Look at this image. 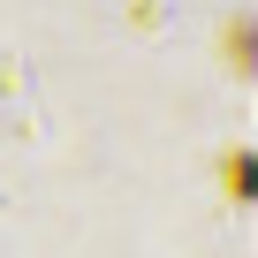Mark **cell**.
<instances>
[{"mask_svg":"<svg viewBox=\"0 0 258 258\" xmlns=\"http://www.w3.org/2000/svg\"><path fill=\"white\" fill-rule=\"evenodd\" d=\"M228 190L250 198V152H228Z\"/></svg>","mask_w":258,"mask_h":258,"instance_id":"cell-1","label":"cell"}]
</instances>
